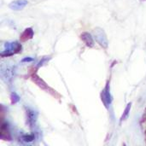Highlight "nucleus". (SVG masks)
<instances>
[{
	"mask_svg": "<svg viewBox=\"0 0 146 146\" xmlns=\"http://www.w3.org/2000/svg\"><path fill=\"white\" fill-rule=\"evenodd\" d=\"M4 51L1 52V56L2 57H7V56H13L14 54L19 53L20 51H21L22 46L21 44L17 42H11V43H6L4 44Z\"/></svg>",
	"mask_w": 146,
	"mask_h": 146,
	"instance_id": "1",
	"label": "nucleus"
},
{
	"mask_svg": "<svg viewBox=\"0 0 146 146\" xmlns=\"http://www.w3.org/2000/svg\"><path fill=\"white\" fill-rule=\"evenodd\" d=\"M94 38L96 39V41L104 48H108L109 45V41L107 38V36L104 31V29L102 28H95L94 30Z\"/></svg>",
	"mask_w": 146,
	"mask_h": 146,
	"instance_id": "2",
	"label": "nucleus"
},
{
	"mask_svg": "<svg viewBox=\"0 0 146 146\" xmlns=\"http://www.w3.org/2000/svg\"><path fill=\"white\" fill-rule=\"evenodd\" d=\"M101 99H102V102L104 103V106L108 109L109 106L112 103V96H111V93H110V83L109 81L107 82L104 89L102 91V93H101Z\"/></svg>",
	"mask_w": 146,
	"mask_h": 146,
	"instance_id": "3",
	"label": "nucleus"
},
{
	"mask_svg": "<svg viewBox=\"0 0 146 146\" xmlns=\"http://www.w3.org/2000/svg\"><path fill=\"white\" fill-rule=\"evenodd\" d=\"M27 3L28 2L27 0H14L9 3V7L12 10L19 11V10L23 9L27 5Z\"/></svg>",
	"mask_w": 146,
	"mask_h": 146,
	"instance_id": "4",
	"label": "nucleus"
},
{
	"mask_svg": "<svg viewBox=\"0 0 146 146\" xmlns=\"http://www.w3.org/2000/svg\"><path fill=\"white\" fill-rule=\"evenodd\" d=\"M80 38L82 39V41L85 43V44L89 47V48H92L95 45V42L93 39V37L92 36L91 33H87V32H84L80 34Z\"/></svg>",
	"mask_w": 146,
	"mask_h": 146,
	"instance_id": "5",
	"label": "nucleus"
},
{
	"mask_svg": "<svg viewBox=\"0 0 146 146\" xmlns=\"http://www.w3.org/2000/svg\"><path fill=\"white\" fill-rule=\"evenodd\" d=\"M37 113L33 110H27V124L29 125L30 127H33L35 123H36V121H37Z\"/></svg>",
	"mask_w": 146,
	"mask_h": 146,
	"instance_id": "6",
	"label": "nucleus"
},
{
	"mask_svg": "<svg viewBox=\"0 0 146 146\" xmlns=\"http://www.w3.org/2000/svg\"><path fill=\"white\" fill-rule=\"evenodd\" d=\"M32 80L38 86L40 87L41 89L43 90H49V87H48V85L37 74H32Z\"/></svg>",
	"mask_w": 146,
	"mask_h": 146,
	"instance_id": "7",
	"label": "nucleus"
},
{
	"mask_svg": "<svg viewBox=\"0 0 146 146\" xmlns=\"http://www.w3.org/2000/svg\"><path fill=\"white\" fill-rule=\"evenodd\" d=\"M33 34H34V33H33V28H32V27H27V28H26V29L23 31V33L21 34V37H20V38H21V40L22 42H26V41H27V40L33 38Z\"/></svg>",
	"mask_w": 146,
	"mask_h": 146,
	"instance_id": "8",
	"label": "nucleus"
},
{
	"mask_svg": "<svg viewBox=\"0 0 146 146\" xmlns=\"http://www.w3.org/2000/svg\"><path fill=\"white\" fill-rule=\"evenodd\" d=\"M2 76L7 82H10L13 78V69L10 67L6 68L4 70L2 71Z\"/></svg>",
	"mask_w": 146,
	"mask_h": 146,
	"instance_id": "9",
	"label": "nucleus"
},
{
	"mask_svg": "<svg viewBox=\"0 0 146 146\" xmlns=\"http://www.w3.org/2000/svg\"><path fill=\"white\" fill-rule=\"evenodd\" d=\"M131 107H132V104L129 103V104L127 105V107H126V109H125V110H124V112H123V114H122V115H121V122L123 121H125V120L128 117L129 113H130V110H131Z\"/></svg>",
	"mask_w": 146,
	"mask_h": 146,
	"instance_id": "10",
	"label": "nucleus"
},
{
	"mask_svg": "<svg viewBox=\"0 0 146 146\" xmlns=\"http://www.w3.org/2000/svg\"><path fill=\"white\" fill-rule=\"evenodd\" d=\"M21 139L25 143H30L35 139L34 134H24L21 137Z\"/></svg>",
	"mask_w": 146,
	"mask_h": 146,
	"instance_id": "11",
	"label": "nucleus"
},
{
	"mask_svg": "<svg viewBox=\"0 0 146 146\" xmlns=\"http://www.w3.org/2000/svg\"><path fill=\"white\" fill-rule=\"evenodd\" d=\"M10 101L12 104H15L16 103H18L20 101V97L16 92H12L10 95Z\"/></svg>",
	"mask_w": 146,
	"mask_h": 146,
	"instance_id": "12",
	"label": "nucleus"
},
{
	"mask_svg": "<svg viewBox=\"0 0 146 146\" xmlns=\"http://www.w3.org/2000/svg\"><path fill=\"white\" fill-rule=\"evenodd\" d=\"M47 60H49V59H48L47 57H44V58H42V60H41V61H40V62H39L38 63V65H37V68H38L39 67L43 66V65H44V63L47 62Z\"/></svg>",
	"mask_w": 146,
	"mask_h": 146,
	"instance_id": "13",
	"label": "nucleus"
},
{
	"mask_svg": "<svg viewBox=\"0 0 146 146\" xmlns=\"http://www.w3.org/2000/svg\"><path fill=\"white\" fill-rule=\"evenodd\" d=\"M33 58H32V57H25V58H23L22 60H21V62H33Z\"/></svg>",
	"mask_w": 146,
	"mask_h": 146,
	"instance_id": "14",
	"label": "nucleus"
}]
</instances>
